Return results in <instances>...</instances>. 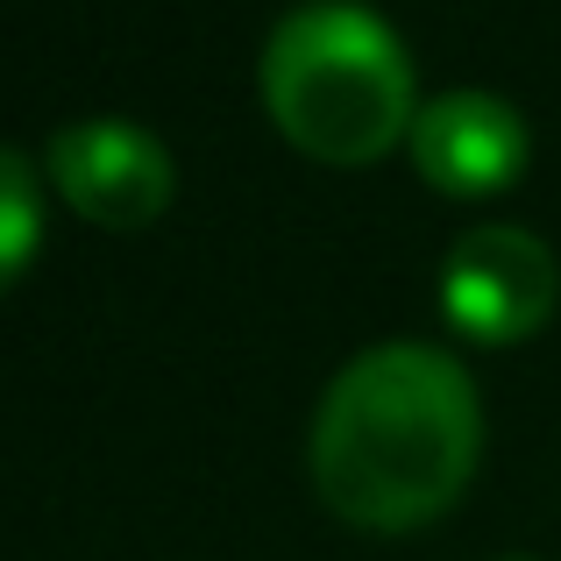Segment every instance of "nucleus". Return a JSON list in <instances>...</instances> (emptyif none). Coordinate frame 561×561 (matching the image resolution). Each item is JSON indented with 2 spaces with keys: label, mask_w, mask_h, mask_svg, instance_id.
I'll use <instances>...</instances> for the list:
<instances>
[{
  "label": "nucleus",
  "mask_w": 561,
  "mask_h": 561,
  "mask_svg": "<svg viewBox=\"0 0 561 561\" xmlns=\"http://www.w3.org/2000/svg\"><path fill=\"white\" fill-rule=\"evenodd\" d=\"M483 412L448 348L377 342L313 405V483L363 534H412L440 519L477 477Z\"/></svg>",
  "instance_id": "obj_1"
},
{
  "label": "nucleus",
  "mask_w": 561,
  "mask_h": 561,
  "mask_svg": "<svg viewBox=\"0 0 561 561\" xmlns=\"http://www.w3.org/2000/svg\"><path fill=\"white\" fill-rule=\"evenodd\" d=\"M263 107L320 164H377L412 136V50L356 0L291 8L263 43Z\"/></svg>",
  "instance_id": "obj_2"
},
{
  "label": "nucleus",
  "mask_w": 561,
  "mask_h": 561,
  "mask_svg": "<svg viewBox=\"0 0 561 561\" xmlns=\"http://www.w3.org/2000/svg\"><path fill=\"white\" fill-rule=\"evenodd\" d=\"M43 179L65 192V206H79L93 228L136 234L179 192V164L142 122H114V114H85L65 122L43 150Z\"/></svg>",
  "instance_id": "obj_3"
},
{
  "label": "nucleus",
  "mask_w": 561,
  "mask_h": 561,
  "mask_svg": "<svg viewBox=\"0 0 561 561\" xmlns=\"http://www.w3.org/2000/svg\"><path fill=\"white\" fill-rule=\"evenodd\" d=\"M561 299V263L526 228H469L440 263V313L469 342H526Z\"/></svg>",
  "instance_id": "obj_4"
},
{
  "label": "nucleus",
  "mask_w": 561,
  "mask_h": 561,
  "mask_svg": "<svg viewBox=\"0 0 561 561\" xmlns=\"http://www.w3.org/2000/svg\"><path fill=\"white\" fill-rule=\"evenodd\" d=\"M405 150L434 192L477 199V192H505L526 171V122L512 100L462 85V93H440L412 114Z\"/></svg>",
  "instance_id": "obj_5"
},
{
  "label": "nucleus",
  "mask_w": 561,
  "mask_h": 561,
  "mask_svg": "<svg viewBox=\"0 0 561 561\" xmlns=\"http://www.w3.org/2000/svg\"><path fill=\"white\" fill-rule=\"evenodd\" d=\"M36 242H43V185L28 171V157L0 142V291L22 277Z\"/></svg>",
  "instance_id": "obj_6"
},
{
  "label": "nucleus",
  "mask_w": 561,
  "mask_h": 561,
  "mask_svg": "<svg viewBox=\"0 0 561 561\" xmlns=\"http://www.w3.org/2000/svg\"><path fill=\"white\" fill-rule=\"evenodd\" d=\"M519 561H526V554H519Z\"/></svg>",
  "instance_id": "obj_7"
}]
</instances>
